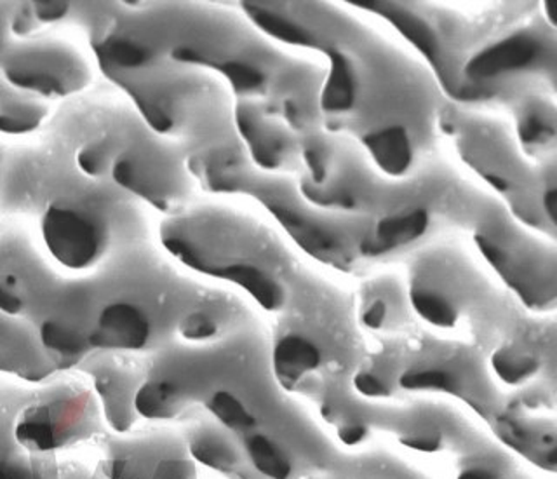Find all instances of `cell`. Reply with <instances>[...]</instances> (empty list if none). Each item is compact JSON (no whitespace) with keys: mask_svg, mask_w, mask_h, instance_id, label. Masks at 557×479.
<instances>
[{"mask_svg":"<svg viewBox=\"0 0 557 479\" xmlns=\"http://www.w3.org/2000/svg\"><path fill=\"white\" fill-rule=\"evenodd\" d=\"M96 466L109 479H209L188 453L176 423H144L129 434L101 435Z\"/></svg>","mask_w":557,"mask_h":479,"instance_id":"cell-2","label":"cell"},{"mask_svg":"<svg viewBox=\"0 0 557 479\" xmlns=\"http://www.w3.org/2000/svg\"><path fill=\"white\" fill-rule=\"evenodd\" d=\"M95 392L101 418L110 434L124 435L144 426L136 412V396L147 374V356L95 353L78 366Z\"/></svg>","mask_w":557,"mask_h":479,"instance_id":"cell-3","label":"cell"},{"mask_svg":"<svg viewBox=\"0 0 557 479\" xmlns=\"http://www.w3.org/2000/svg\"><path fill=\"white\" fill-rule=\"evenodd\" d=\"M91 383L65 371L42 383L0 374V479H48L61 453L107 434Z\"/></svg>","mask_w":557,"mask_h":479,"instance_id":"cell-1","label":"cell"},{"mask_svg":"<svg viewBox=\"0 0 557 479\" xmlns=\"http://www.w3.org/2000/svg\"><path fill=\"white\" fill-rule=\"evenodd\" d=\"M48 479H109L98 466H87L84 462L57 458L49 467Z\"/></svg>","mask_w":557,"mask_h":479,"instance_id":"cell-5","label":"cell"},{"mask_svg":"<svg viewBox=\"0 0 557 479\" xmlns=\"http://www.w3.org/2000/svg\"><path fill=\"white\" fill-rule=\"evenodd\" d=\"M0 374L28 383L54 379L60 371L26 322L0 312Z\"/></svg>","mask_w":557,"mask_h":479,"instance_id":"cell-4","label":"cell"}]
</instances>
